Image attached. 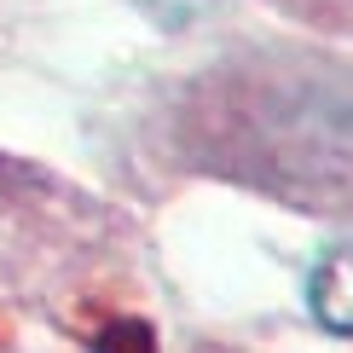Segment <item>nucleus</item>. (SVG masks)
Segmentation results:
<instances>
[{"mask_svg": "<svg viewBox=\"0 0 353 353\" xmlns=\"http://www.w3.org/2000/svg\"><path fill=\"white\" fill-rule=\"evenodd\" d=\"M325 284H330V301L319 307L330 330H347V249H336L330 267H325Z\"/></svg>", "mask_w": 353, "mask_h": 353, "instance_id": "nucleus-1", "label": "nucleus"}, {"mask_svg": "<svg viewBox=\"0 0 353 353\" xmlns=\"http://www.w3.org/2000/svg\"><path fill=\"white\" fill-rule=\"evenodd\" d=\"M93 353H151V330L122 319V325H110V330L93 342Z\"/></svg>", "mask_w": 353, "mask_h": 353, "instance_id": "nucleus-2", "label": "nucleus"}]
</instances>
